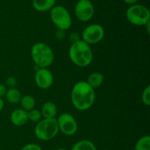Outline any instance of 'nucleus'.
I'll use <instances>...</instances> for the list:
<instances>
[{
	"mask_svg": "<svg viewBox=\"0 0 150 150\" xmlns=\"http://www.w3.org/2000/svg\"><path fill=\"white\" fill-rule=\"evenodd\" d=\"M59 131L64 135L72 136L78 131V123L76 119L69 113H63L57 119Z\"/></svg>",
	"mask_w": 150,
	"mask_h": 150,
	"instance_id": "8",
	"label": "nucleus"
},
{
	"mask_svg": "<svg viewBox=\"0 0 150 150\" xmlns=\"http://www.w3.org/2000/svg\"><path fill=\"white\" fill-rule=\"evenodd\" d=\"M139 0H123L125 3L127 4H130V5H133V4H136V3L139 1Z\"/></svg>",
	"mask_w": 150,
	"mask_h": 150,
	"instance_id": "26",
	"label": "nucleus"
},
{
	"mask_svg": "<svg viewBox=\"0 0 150 150\" xmlns=\"http://www.w3.org/2000/svg\"><path fill=\"white\" fill-rule=\"evenodd\" d=\"M95 91L86 81H81L75 83L71 90V102L79 111H86L95 101Z\"/></svg>",
	"mask_w": 150,
	"mask_h": 150,
	"instance_id": "1",
	"label": "nucleus"
},
{
	"mask_svg": "<svg viewBox=\"0 0 150 150\" xmlns=\"http://www.w3.org/2000/svg\"><path fill=\"white\" fill-rule=\"evenodd\" d=\"M104 81L103 75L100 72H94L91 73L88 77L86 83L94 89L100 87L103 84Z\"/></svg>",
	"mask_w": 150,
	"mask_h": 150,
	"instance_id": "14",
	"label": "nucleus"
},
{
	"mask_svg": "<svg viewBox=\"0 0 150 150\" xmlns=\"http://www.w3.org/2000/svg\"><path fill=\"white\" fill-rule=\"evenodd\" d=\"M56 150H67V149H64V148H59V149H57Z\"/></svg>",
	"mask_w": 150,
	"mask_h": 150,
	"instance_id": "28",
	"label": "nucleus"
},
{
	"mask_svg": "<svg viewBox=\"0 0 150 150\" xmlns=\"http://www.w3.org/2000/svg\"><path fill=\"white\" fill-rule=\"evenodd\" d=\"M69 57L75 65L79 67H86L93 60V52L90 45L80 40L70 45Z\"/></svg>",
	"mask_w": 150,
	"mask_h": 150,
	"instance_id": "2",
	"label": "nucleus"
},
{
	"mask_svg": "<svg viewBox=\"0 0 150 150\" xmlns=\"http://www.w3.org/2000/svg\"><path fill=\"white\" fill-rule=\"evenodd\" d=\"M31 57L38 68H48L54 60L53 50L48 44L42 42H36L32 45Z\"/></svg>",
	"mask_w": 150,
	"mask_h": 150,
	"instance_id": "3",
	"label": "nucleus"
},
{
	"mask_svg": "<svg viewBox=\"0 0 150 150\" xmlns=\"http://www.w3.org/2000/svg\"><path fill=\"white\" fill-rule=\"evenodd\" d=\"M27 117L29 121L38 122L42 119V114H41L40 111L36 109V108H33V109L27 111Z\"/></svg>",
	"mask_w": 150,
	"mask_h": 150,
	"instance_id": "19",
	"label": "nucleus"
},
{
	"mask_svg": "<svg viewBox=\"0 0 150 150\" xmlns=\"http://www.w3.org/2000/svg\"><path fill=\"white\" fill-rule=\"evenodd\" d=\"M5 85L6 86L9 88H15L17 85V80L13 76H9L5 81Z\"/></svg>",
	"mask_w": 150,
	"mask_h": 150,
	"instance_id": "21",
	"label": "nucleus"
},
{
	"mask_svg": "<svg viewBox=\"0 0 150 150\" xmlns=\"http://www.w3.org/2000/svg\"><path fill=\"white\" fill-rule=\"evenodd\" d=\"M104 36H105L104 28L100 24L92 23L88 25L82 31L81 40L90 45L100 42L103 39Z\"/></svg>",
	"mask_w": 150,
	"mask_h": 150,
	"instance_id": "7",
	"label": "nucleus"
},
{
	"mask_svg": "<svg viewBox=\"0 0 150 150\" xmlns=\"http://www.w3.org/2000/svg\"><path fill=\"white\" fill-rule=\"evenodd\" d=\"M64 37H65V31L57 29V32H56V38H57V39H58L59 40H64Z\"/></svg>",
	"mask_w": 150,
	"mask_h": 150,
	"instance_id": "23",
	"label": "nucleus"
},
{
	"mask_svg": "<svg viewBox=\"0 0 150 150\" xmlns=\"http://www.w3.org/2000/svg\"><path fill=\"white\" fill-rule=\"evenodd\" d=\"M57 118L43 119L37 123L35 127V134L41 141L52 140L59 133Z\"/></svg>",
	"mask_w": 150,
	"mask_h": 150,
	"instance_id": "4",
	"label": "nucleus"
},
{
	"mask_svg": "<svg viewBox=\"0 0 150 150\" xmlns=\"http://www.w3.org/2000/svg\"><path fill=\"white\" fill-rule=\"evenodd\" d=\"M51 21L60 30L67 31L72 26V18L68 10L61 5L54 6L51 10Z\"/></svg>",
	"mask_w": 150,
	"mask_h": 150,
	"instance_id": "6",
	"label": "nucleus"
},
{
	"mask_svg": "<svg viewBox=\"0 0 150 150\" xmlns=\"http://www.w3.org/2000/svg\"><path fill=\"white\" fill-rule=\"evenodd\" d=\"M21 150H42V147L37 144H28L21 148Z\"/></svg>",
	"mask_w": 150,
	"mask_h": 150,
	"instance_id": "22",
	"label": "nucleus"
},
{
	"mask_svg": "<svg viewBox=\"0 0 150 150\" xmlns=\"http://www.w3.org/2000/svg\"><path fill=\"white\" fill-rule=\"evenodd\" d=\"M134 150H150V136L146 135L141 137L136 142Z\"/></svg>",
	"mask_w": 150,
	"mask_h": 150,
	"instance_id": "18",
	"label": "nucleus"
},
{
	"mask_svg": "<svg viewBox=\"0 0 150 150\" xmlns=\"http://www.w3.org/2000/svg\"><path fill=\"white\" fill-rule=\"evenodd\" d=\"M5 98L7 102L10 103L16 104L20 102L22 95L17 88H9L5 94Z\"/></svg>",
	"mask_w": 150,
	"mask_h": 150,
	"instance_id": "15",
	"label": "nucleus"
},
{
	"mask_svg": "<svg viewBox=\"0 0 150 150\" xmlns=\"http://www.w3.org/2000/svg\"><path fill=\"white\" fill-rule=\"evenodd\" d=\"M54 76L48 68H38L35 74L37 86L41 89H48L54 83Z\"/></svg>",
	"mask_w": 150,
	"mask_h": 150,
	"instance_id": "10",
	"label": "nucleus"
},
{
	"mask_svg": "<svg viewBox=\"0 0 150 150\" xmlns=\"http://www.w3.org/2000/svg\"><path fill=\"white\" fill-rule=\"evenodd\" d=\"M142 101L144 105L149 106L150 105V86L148 85L142 94Z\"/></svg>",
	"mask_w": 150,
	"mask_h": 150,
	"instance_id": "20",
	"label": "nucleus"
},
{
	"mask_svg": "<svg viewBox=\"0 0 150 150\" xmlns=\"http://www.w3.org/2000/svg\"><path fill=\"white\" fill-rule=\"evenodd\" d=\"M126 18L131 24L139 26H145L150 22L149 10L143 4H133L127 8Z\"/></svg>",
	"mask_w": 150,
	"mask_h": 150,
	"instance_id": "5",
	"label": "nucleus"
},
{
	"mask_svg": "<svg viewBox=\"0 0 150 150\" xmlns=\"http://www.w3.org/2000/svg\"><path fill=\"white\" fill-rule=\"evenodd\" d=\"M19 103L21 107V108L26 111H29L35 108V105H36V101H35V98L33 96L30 95H26L22 96Z\"/></svg>",
	"mask_w": 150,
	"mask_h": 150,
	"instance_id": "16",
	"label": "nucleus"
},
{
	"mask_svg": "<svg viewBox=\"0 0 150 150\" xmlns=\"http://www.w3.org/2000/svg\"><path fill=\"white\" fill-rule=\"evenodd\" d=\"M75 14L80 21L87 22L93 18L95 7L90 0H79L75 7Z\"/></svg>",
	"mask_w": 150,
	"mask_h": 150,
	"instance_id": "9",
	"label": "nucleus"
},
{
	"mask_svg": "<svg viewBox=\"0 0 150 150\" xmlns=\"http://www.w3.org/2000/svg\"><path fill=\"white\" fill-rule=\"evenodd\" d=\"M4 106V100H2V98H0V112L3 110Z\"/></svg>",
	"mask_w": 150,
	"mask_h": 150,
	"instance_id": "27",
	"label": "nucleus"
},
{
	"mask_svg": "<svg viewBox=\"0 0 150 150\" xmlns=\"http://www.w3.org/2000/svg\"><path fill=\"white\" fill-rule=\"evenodd\" d=\"M57 0H32L33 7L38 12H47L55 6Z\"/></svg>",
	"mask_w": 150,
	"mask_h": 150,
	"instance_id": "13",
	"label": "nucleus"
},
{
	"mask_svg": "<svg viewBox=\"0 0 150 150\" xmlns=\"http://www.w3.org/2000/svg\"><path fill=\"white\" fill-rule=\"evenodd\" d=\"M70 40H71L72 43H73V42H77V41L80 40V36H79V35L78 33H76V32H73V33L70 35Z\"/></svg>",
	"mask_w": 150,
	"mask_h": 150,
	"instance_id": "24",
	"label": "nucleus"
},
{
	"mask_svg": "<svg viewBox=\"0 0 150 150\" xmlns=\"http://www.w3.org/2000/svg\"><path fill=\"white\" fill-rule=\"evenodd\" d=\"M10 121L12 124L17 127L23 126L28 122L27 111H24L22 108H17L13 110L10 114Z\"/></svg>",
	"mask_w": 150,
	"mask_h": 150,
	"instance_id": "11",
	"label": "nucleus"
},
{
	"mask_svg": "<svg viewBox=\"0 0 150 150\" xmlns=\"http://www.w3.org/2000/svg\"><path fill=\"white\" fill-rule=\"evenodd\" d=\"M7 90V86L3 83H0V98H2V97L5 96Z\"/></svg>",
	"mask_w": 150,
	"mask_h": 150,
	"instance_id": "25",
	"label": "nucleus"
},
{
	"mask_svg": "<svg viewBox=\"0 0 150 150\" xmlns=\"http://www.w3.org/2000/svg\"><path fill=\"white\" fill-rule=\"evenodd\" d=\"M42 117L44 119L56 118L57 114V108L53 102H46L42 105L40 110Z\"/></svg>",
	"mask_w": 150,
	"mask_h": 150,
	"instance_id": "12",
	"label": "nucleus"
},
{
	"mask_svg": "<svg viewBox=\"0 0 150 150\" xmlns=\"http://www.w3.org/2000/svg\"><path fill=\"white\" fill-rule=\"evenodd\" d=\"M71 150H97L96 146L93 142L88 139H83L76 142Z\"/></svg>",
	"mask_w": 150,
	"mask_h": 150,
	"instance_id": "17",
	"label": "nucleus"
}]
</instances>
